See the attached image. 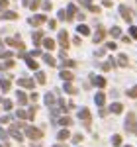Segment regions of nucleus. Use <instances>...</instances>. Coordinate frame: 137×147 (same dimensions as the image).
Masks as SVG:
<instances>
[{"label":"nucleus","instance_id":"obj_1","mask_svg":"<svg viewBox=\"0 0 137 147\" xmlns=\"http://www.w3.org/2000/svg\"><path fill=\"white\" fill-rule=\"evenodd\" d=\"M126 127H127V131H131V134H135V136H137V122H135V116H133V114L127 116Z\"/></svg>","mask_w":137,"mask_h":147},{"label":"nucleus","instance_id":"obj_2","mask_svg":"<svg viewBox=\"0 0 137 147\" xmlns=\"http://www.w3.org/2000/svg\"><path fill=\"white\" fill-rule=\"evenodd\" d=\"M79 118L84 122V125H86V127L90 125V110H88V108H82V110L79 112Z\"/></svg>","mask_w":137,"mask_h":147},{"label":"nucleus","instance_id":"obj_3","mask_svg":"<svg viewBox=\"0 0 137 147\" xmlns=\"http://www.w3.org/2000/svg\"><path fill=\"white\" fill-rule=\"evenodd\" d=\"M26 131H28V137H32V139H39V137H41V131L35 129V127H32V125H28Z\"/></svg>","mask_w":137,"mask_h":147},{"label":"nucleus","instance_id":"obj_4","mask_svg":"<svg viewBox=\"0 0 137 147\" xmlns=\"http://www.w3.org/2000/svg\"><path fill=\"white\" fill-rule=\"evenodd\" d=\"M120 14H122V18H124L126 22H131V10H129L127 6L122 4V6H120Z\"/></svg>","mask_w":137,"mask_h":147},{"label":"nucleus","instance_id":"obj_5","mask_svg":"<svg viewBox=\"0 0 137 147\" xmlns=\"http://www.w3.org/2000/svg\"><path fill=\"white\" fill-rule=\"evenodd\" d=\"M59 43H61V47H63V49L68 45V34L65 32V30H61V32H59Z\"/></svg>","mask_w":137,"mask_h":147},{"label":"nucleus","instance_id":"obj_6","mask_svg":"<svg viewBox=\"0 0 137 147\" xmlns=\"http://www.w3.org/2000/svg\"><path fill=\"white\" fill-rule=\"evenodd\" d=\"M43 22H47V18L43 16V14H37V16H34V18L30 20V24H32V26H41Z\"/></svg>","mask_w":137,"mask_h":147},{"label":"nucleus","instance_id":"obj_7","mask_svg":"<svg viewBox=\"0 0 137 147\" xmlns=\"http://www.w3.org/2000/svg\"><path fill=\"white\" fill-rule=\"evenodd\" d=\"M90 79H92V84H96L98 88H104V86H106V79H104V77H94V75H92Z\"/></svg>","mask_w":137,"mask_h":147},{"label":"nucleus","instance_id":"obj_8","mask_svg":"<svg viewBox=\"0 0 137 147\" xmlns=\"http://www.w3.org/2000/svg\"><path fill=\"white\" fill-rule=\"evenodd\" d=\"M104 34H106V32H104V28L100 26V28L96 30V35H94V43H100V41L104 39Z\"/></svg>","mask_w":137,"mask_h":147},{"label":"nucleus","instance_id":"obj_9","mask_svg":"<svg viewBox=\"0 0 137 147\" xmlns=\"http://www.w3.org/2000/svg\"><path fill=\"white\" fill-rule=\"evenodd\" d=\"M18 84L24 86V88H34V80L30 79H18Z\"/></svg>","mask_w":137,"mask_h":147},{"label":"nucleus","instance_id":"obj_10","mask_svg":"<svg viewBox=\"0 0 137 147\" xmlns=\"http://www.w3.org/2000/svg\"><path fill=\"white\" fill-rule=\"evenodd\" d=\"M110 112H112V114H122V112H124V106H122L120 102H114V104L110 106Z\"/></svg>","mask_w":137,"mask_h":147},{"label":"nucleus","instance_id":"obj_11","mask_svg":"<svg viewBox=\"0 0 137 147\" xmlns=\"http://www.w3.org/2000/svg\"><path fill=\"white\" fill-rule=\"evenodd\" d=\"M118 65H120V67H127V65H129V59H127V55H124V53H122V55L118 57Z\"/></svg>","mask_w":137,"mask_h":147},{"label":"nucleus","instance_id":"obj_12","mask_svg":"<svg viewBox=\"0 0 137 147\" xmlns=\"http://www.w3.org/2000/svg\"><path fill=\"white\" fill-rule=\"evenodd\" d=\"M94 102H96L98 106H104V102H106V96H104V92H98V94L94 96Z\"/></svg>","mask_w":137,"mask_h":147},{"label":"nucleus","instance_id":"obj_13","mask_svg":"<svg viewBox=\"0 0 137 147\" xmlns=\"http://www.w3.org/2000/svg\"><path fill=\"white\" fill-rule=\"evenodd\" d=\"M0 88H2L4 92H8V90H10V80L2 77V79H0Z\"/></svg>","mask_w":137,"mask_h":147},{"label":"nucleus","instance_id":"obj_14","mask_svg":"<svg viewBox=\"0 0 137 147\" xmlns=\"http://www.w3.org/2000/svg\"><path fill=\"white\" fill-rule=\"evenodd\" d=\"M10 134H12V136H14V137H16V139H18V141H22V134H20V129H18V127H16V125H12V129H10Z\"/></svg>","mask_w":137,"mask_h":147},{"label":"nucleus","instance_id":"obj_15","mask_svg":"<svg viewBox=\"0 0 137 147\" xmlns=\"http://www.w3.org/2000/svg\"><path fill=\"white\" fill-rule=\"evenodd\" d=\"M77 32H79L80 35H88V34H90V30H88V26H82V24H80L79 28H77Z\"/></svg>","mask_w":137,"mask_h":147},{"label":"nucleus","instance_id":"obj_16","mask_svg":"<svg viewBox=\"0 0 137 147\" xmlns=\"http://www.w3.org/2000/svg\"><path fill=\"white\" fill-rule=\"evenodd\" d=\"M43 45H45V49H49V51H51V49H53V47H55V41H53V39H49V37H47V39H43Z\"/></svg>","mask_w":137,"mask_h":147},{"label":"nucleus","instance_id":"obj_17","mask_svg":"<svg viewBox=\"0 0 137 147\" xmlns=\"http://www.w3.org/2000/svg\"><path fill=\"white\" fill-rule=\"evenodd\" d=\"M112 67H116V61H114V59H110V61H106V63L102 65V69H104V71H110Z\"/></svg>","mask_w":137,"mask_h":147},{"label":"nucleus","instance_id":"obj_18","mask_svg":"<svg viewBox=\"0 0 137 147\" xmlns=\"http://www.w3.org/2000/svg\"><path fill=\"white\" fill-rule=\"evenodd\" d=\"M4 20H16L18 18V14L16 12H4V16H2Z\"/></svg>","mask_w":137,"mask_h":147},{"label":"nucleus","instance_id":"obj_19","mask_svg":"<svg viewBox=\"0 0 137 147\" xmlns=\"http://www.w3.org/2000/svg\"><path fill=\"white\" fill-rule=\"evenodd\" d=\"M110 35H112V37H120V35H122V30H120L118 26H114V28L110 30Z\"/></svg>","mask_w":137,"mask_h":147},{"label":"nucleus","instance_id":"obj_20","mask_svg":"<svg viewBox=\"0 0 137 147\" xmlns=\"http://www.w3.org/2000/svg\"><path fill=\"white\" fill-rule=\"evenodd\" d=\"M43 61H45L47 65H51V67L55 65V59H53V57H51V55H47V53H43Z\"/></svg>","mask_w":137,"mask_h":147},{"label":"nucleus","instance_id":"obj_21","mask_svg":"<svg viewBox=\"0 0 137 147\" xmlns=\"http://www.w3.org/2000/svg\"><path fill=\"white\" fill-rule=\"evenodd\" d=\"M26 63H28V67H30V69H34V71L37 69V63H35L32 57H26Z\"/></svg>","mask_w":137,"mask_h":147},{"label":"nucleus","instance_id":"obj_22","mask_svg":"<svg viewBox=\"0 0 137 147\" xmlns=\"http://www.w3.org/2000/svg\"><path fill=\"white\" fill-rule=\"evenodd\" d=\"M18 102H20V104H26V102H28V96H26L22 90H18Z\"/></svg>","mask_w":137,"mask_h":147},{"label":"nucleus","instance_id":"obj_23","mask_svg":"<svg viewBox=\"0 0 137 147\" xmlns=\"http://www.w3.org/2000/svg\"><path fill=\"white\" fill-rule=\"evenodd\" d=\"M61 79H65V80H73V73H68V71H61Z\"/></svg>","mask_w":137,"mask_h":147},{"label":"nucleus","instance_id":"obj_24","mask_svg":"<svg viewBox=\"0 0 137 147\" xmlns=\"http://www.w3.org/2000/svg\"><path fill=\"white\" fill-rule=\"evenodd\" d=\"M41 39H43V34H41V32H35V34H34V43L37 45Z\"/></svg>","mask_w":137,"mask_h":147},{"label":"nucleus","instance_id":"obj_25","mask_svg":"<svg viewBox=\"0 0 137 147\" xmlns=\"http://www.w3.org/2000/svg\"><path fill=\"white\" fill-rule=\"evenodd\" d=\"M59 139H61V141H65V139H68V131L67 129H61V131H59Z\"/></svg>","mask_w":137,"mask_h":147},{"label":"nucleus","instance_id":"obj_26","mask_svg":"<svg viewBox=\"0 0 137 147\" xmlns=\"http://www.w3.org/2000/svg\"><path fill=\"white\" fill-rule=\"evenodd\" d=\"M127 96H129V98H137V84L133 86V88H129V90H127Z\"/></svg>","mask_w":137,"mask_h":147},{"label":"nucleus","instance_id":"obj_27","mask_svg":"<svg viewBox=\"0 0 137 147\" xmlns=\"http://www.w3.org/2000/svg\"><path fill=\"white\" fill-rule=\"evenodd\" d=\"M53 102H55V96H53V94L49 92V94H47V96H45V104H47V106H51Z\"/></svg>","mask_w":137,"mask_h":147},{"label":"nucleus","instance_id":"obj_28","mask_svg":"<svg viewBox=\"0 0 137 147\" xmlns=\"http://www.w3.org/2000/svg\"><path fill=\"white\" fill-rule=\"evenodd\" d=\"M112 143H114L116 147H120V145H122V136H114V137H112Z\"/></svg>","mask_w":137,"mask_h":147},{"label":"nucleus","instance_id":"obj_29","mask_svg":"<svg viewBox=\"0 0 137 147\" xmlns=\"http://www.w3.org/2000/svg\"><path fill=\"white\" fill-rule=\"evenodd\" d=\"M35 77H37V82H39V84H45V75H43V73H37V75H35Z\"/></svg>","mask_w":137,"mask_h":147},{"label":"nucleus","instance_id":"obj_30","mask_svg":"<svg viewBox=\"0 0 137 147\" xmlns=\"http://www.w3.org/2000/svg\"><path fill=\"white\" fill-rule=\"evenodd\" d=\"M59 124H61V125H71V124H73V120H71V118H61Z\"/></svg>","mask_w":137,"mask_h":147},{"label":"nucleus","instance_id":"obj_31","mask_svg":"<svg viewBox=\"0 0 137 147\" xmlns=\"http://www.w3.org/2000/svg\"><path fill=\"white\" fill-rule=\"evenodd\" d=\"M65 92H68V94H75V92H77V88H75L73 84H65Z\"/></svg>","mask_w":137,"mask_h":147},{"label":"nucleus","instance_id":"obj_32","mask_svg":"<svg viewBox=\"0 0 137 147\" xmlns=\"http://www.w3.org/2000/svg\"><path fill=\"white\" fill-rule=\"evenodd\" d=\"M39 4H41V0H32V2H30V8L35 10V8H39Z\"/></svg>","mask_w":137,"mask_h":147},{"label":"nucleus","instance_id":"obj_33","mask_svg":"<svg viewBox=\"0 0 137 147\" xmlns=\"http://www.w3.org/2000/svg\"><path fill=\"white\" fill-rule=\"evenodd\" d=\"M129 35H131L133 39H137V28H135V26H131V28H129Z\"/></svg>","mask_w":137,"mask_h":147},{"label":"nucleus","instance_id":"obj_34","mask_svg":"<svg viewBox=\"0 0 137 147\" xmlns=\"http://www.w3.org/2000/svg\"><path fill=\"white\" fill-rule=\"evenodd\" d=\"M59 20H68L67 10H59Z\"/></svg>","mask_w":137,"mask_h":147},{"label":"nucleus","instance_id":"obj_35","mask_svg":"<svg viewBox=\"0 0 137 147\" xmlns=\"http://www.w3.org/2000/svg\"><path fill=\"white\" fill-rule=\"evenodd\" d=\"M2 106H4V110H10V108H12V102L10 100H2Z\"/></svg>","mask_w":137,"mask_h":147},{"label":"nucleus","instance_id":"obj_36","mask_svg":"<svg viewBox=\"0 0 137 147\" xmlns=\"http://www.w3.org/2000/svg\"><path fill=\"white\" fill-rule=\"evenodd\" d=\"M8 8V0H0V10H6Z\"/></svg>","mask_w":137,"mask_h":147},{"label":"nucleus","instance_id":"obj_37","mask_svg":"<svg viewBox=\"0 0 137 147\" xmlns=\"http://www.w3.org/2000/svg\"><path fill=\"white\" fill-rule=\"evenodd\" d=\"M88 10L94 12V14H98V12H100V8H98V6H94V4H90V6H88Z\"/></svg>","mask_w":137,"mask_h":147},{"label":"nucleus","instance_id":"obj_38","mask_svg":"<svg viewBox=\"0 0 137 147\" xmlns=\"http://www.w3.org/2000/svg\"><path fill=\"white\" fill-rule=\"evenodd\" d=\"M16 116H18V118H28V114L24 112V110H18V112H16Z\"/></svg>","mask_w":137,"mask_h":147},{"label":"nucleus","instance_id":"obj_39","mask_svg":"<svg viewBox=\"0 0 137 147\" xmlns=\"http://www.w3.org/2000/svg\"><path fill=\"white\" fill-rule=\"evenodd\" d=\"M75 65H77L75 61H65V63H63V67H75Z\"/></svg>","mask_w":137,"mask_h":147},{"label":"nucleus","instance_id":"obj_40","mask_svg":"<svg viewBox=\"0 0 137 147\" xmlns=\"http://www.w3.org/2000/svg\"><path fill=\"white\" fill-rule=\"evenodd\" d=\"M106 47H108V49H112V51H114V49H116V47H118V45H116V41H110V43H108V45H106Z\"/></svg>","mask_w":137,"mask_h":147},{"label":"nucleus","instance_id":"obj_41","mask_svg":"<svg viewBox=\"0 0 137 147\" xmlns=\"http://www.w3.org/2000/svg\"><path fill=\"white\" fill-rule=\"evenodd\" d=\"M49 28L55 30V28H57V22H55V20H49Z\"/></svg>","mask_w":137,"mask_h":147},{"label":"nucleus","instance_id":"obj_42","mask_svg":"<svg viewBox=\"0 0 137 147\" xmlns=\"http://www.w3.org/2000/svg\"><path fill=\"white\" fill-rule=\"evenodd\" d=\"M43 10H51V2H43Z\"/></svg>","mask_w":137,"mask_h":147},{"label":"nucleus","instance_id":"obj_43","mask_svg":"<svg viewBox=\"0 0 137 147\" xmlns=\"http://www.w3.org/2000/svg\"><path fill=\"white\" fill-rule=\"evenodd\" d=\"M0 137H2V139H6V137H8V134H6L4 129H0Z\"/></svg>","mask_w":137,"mask_h":147},{"label":"nucleus","instance_id":"obj_44","mask_svg":"<svg viewBox=\"0 0 137 147\" xmlns=\"http://www.w3.org/2000/svg\"><path fill=\"white\" fill-rule=\"evenodd\" d=\"M32 55L37 57V55H41V51H39V49H34V51H32Z\"/></svg>","mask_w":137,"mask_h":147},{"label":"nucleus","instance_id":"obj_45","mask_svg":"<svg viewBox=\"0 0 137 147\" xmlns=\"http://www.w3.org/2000/svg\"><path fill=\"white\" fill-rule=\"evenodd\" d=\"M80 2H82V6H90V4H92L90 0H80Z\"/></svg>","mask_w":137,"mask_h":147},{"label":"nucleus","instance_id":"obj_46","mask_svg":"<svg viewBox=\"0 0 137 147\" xmlns=\"http://www.w3.org/2000/svg\"><path fill=\"white\" fill-rule=\"evenodd\" d=\"M30 2H32V0H24V6H30Z\"/></svg>","mask_w":137,"mask_h":147},{"label":"nucleus","instance_id":"obj_47","mask_svg":"<svg viewBox=\"0 0 137 147\" xmlns=\"http://www.w3.org/2000/svg\"><path fill=\"white\" fill-rule=\"evenodd\" d=\"M55 147H65V145H55Z\"/></svg>","mask_w":137,"mask_h":147},{"label":"nucleus","instance_id":"obj_48","mask_svg":"<svg viewBox=\"0 0 137 147\" xmlns=\"http://www.w3.org/2000/svg\"><path fill=\"white\" fill-rule=\"evenodd\" d=\"M124 147H131V145H124Z\"/></svg>","mask_w":137,"mask_h":147},{"label":"nucleus","instance_id":"obj_49","mask_svg":"<svg viewBox=\"0 0 137 147\" xmlns=\"http://www.w3.org/2000/svg\"><path fill=\"white\" fill-rule=\"evenodd\" d=\"M0 47H2V41H0Z\"/></svg>","mask_w":137,"mask_h":147}]
</instances>
